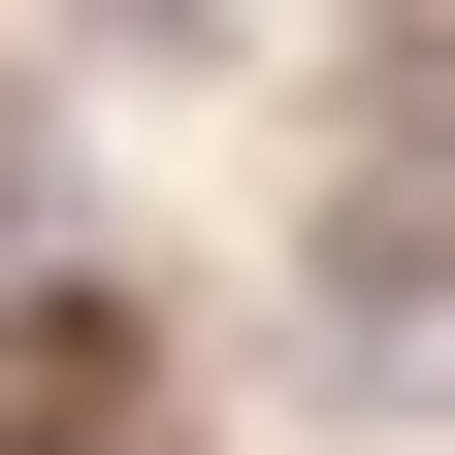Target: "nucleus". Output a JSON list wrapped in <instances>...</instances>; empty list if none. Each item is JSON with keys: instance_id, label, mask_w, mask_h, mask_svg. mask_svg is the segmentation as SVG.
I'll return each instance as SVG.
<instances>
[{"instance_id": "nucleus-1", "label": "nucleus", "mask_w": 455, "mask_h": 455, "mask_svg": "<svg viewBox=\"0 0 455 455\" xmlns=\"http://www.w3.org/2000/svg\"><path fill=\"white\" fill-rule=\"evenodd\" d=\"M98 33H196V0H98Z\"/></svg>"}]
</instances>
